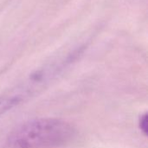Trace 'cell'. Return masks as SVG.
Segmentation results:
<instances>
[{
    "label": "cell",
    "mask_w": 148,
    "mask_h": 148,
    "mask_svg": "<svg viewBox=\"0 0 148 148\" xmlns=\"http://www.w3.org/2000/svg\"><path fill=\"white\" fill-rule=\"evenodd\" d=\"M139 127L144 135H147V114L144 113L140 116L139 119Z\"/></svg>",
    "instance_id": "7a4b0ae2"
},
{
    "label": "cell",
    "mask_w": 148,
    "mask_h": 148,
    "mask_svg": "<svg viewBox=\"0 0 148 148\" xmlns=\"http://www.w3.org/2000/svg\"><path fill=\"white\" fill-rule=\"evenodd\" d=\"M76 135L70 122L55 117H42L21 123L7 135V148H59Z\"/></svg>",
    "instance_id": "6da1fadb"
}]
</instances>
